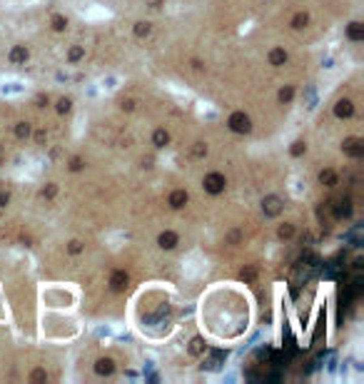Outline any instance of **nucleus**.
Wrapping results in <instances>:
<instances>
[{"mask_svg":"<svg viewBox=\"0 0 364 384\" xmlns=\"http://www.w3.org/2000/svg\"><path fill=\"white\" fill-rule=\"evenodd\" d=\"M279 100H282V102H287V100H292V88L282 90V92H279Z\"/></svg>","mask_w":364,"mask_h":384,"instance_id":"412c9836","label":"nucleus"},{"mask_svg":"<svg viewBox=\"0 0 364 384\" xmlns=\"http://www.w3.org/2000/svg\"><path fill=\"white\" fill-rule=\"evenodd\" d=\"M202 352H205V342L200 337H195L192 344H190V355H202Z\"/></svg>","mask_w":364,"mask_h":384,"instance_id":"9d476101","label":"nucleus"},{"mask_svg":"<svg viewBox=\"0 0 364 384\" xmlns=\"http://www.w3.org/2000/svg\"><path fill=\"white\" fill-rule=\"evenodd\" d=\"M175 242H177V235H175V232H165V235H160V247H162V250H172V247H175Z\"/></svg>","mask_w":364,"mask_h":384,"instance_id":"20e7f679","label":"nucleus"},{"mask_svg":"<svg viewBox=\"0 0 364 384\" xmlns=\"http://www.w3.org/2000/svg\"><path fill=\"white\" fill-rule=\"evenodd\" d=\"M135 32L142 38V35H148L150 32V23H137V28H135Z\"/></svg>","mask_w":364,"mask_h":384,"instance_id":"f3484780","label":"nucleus"},{"mask_svg":"<svg viewBox=\"0 0 364 384\" xmlns=\"http://www.w3.org/2000/svg\"><path fill=\"white\" fill-rule=\"evenodd\" d=\"M110 285H113V290H125V285H127V274L125 272H115L113 274V280H110Z\"/></svg>","mask_w":364,"mask_h":384,"instance_id":"39448f33","label":"nucleus"},{"mask_svg":"<svg viewBox=\"0 0 364 384\" xmlns=\"http://www.w3.org/2000/svg\"><path fill=\"white\" fill-rule=\"evenodd\" d=\"M319 180H322V185L327 182V187H332L334 185V172L332 170H327V172H322V175H319Z\"/></svg>","mask_w":364,"mask_h":384,"instance_id":"ddd939ff","label":"nucleus"},{"mask_svg":"<svg viewBox=\"0 0 364 384\" xmlns=\"http://www.w3.org/2000/svg\"><path fill=\"white\" fill-rule=\"evenodd\" d=\"M304 150V143H295V148H292V155H302Z\"/></svg>","mask_w":364,"mask_h":384,"instance_id":"4be33fe9","label":"nucleus"},{"mask_svg":"<svg viewBox=\"0 0 364 384\" xmlns=\"http://www.w3.org/2000/svg\"><path fill=\"white\" fill-rule=\"evenodd\" d=\"M65 25H67V20H65V18H60V15H58V18H53V28L55 30H62Z\"/></svg>","mask_w":364,"mask_h":384,"instance_id":"aec40b11","label":"nucleus"},{"mask_svg":"<svg viewBox=\"0 0 364 384\" xmlns=\"http://www.w3.org/2000/svg\"><path fill=\"white\" fill-rule=\"evenodd\" d=\"M270 62H272V65L287 62V53H284V50H272V53H270Z\"/></svg>","mask_w":364,"mask_h":384,"instance_id":"1a4fd4ad","label":"nucleus"},{"mask_svg":"<svg viewBox=\"0 0 364 384\" xmlns=\"http://www.w3.org/2000/svg\"><path fill=\"white\" fill-rule=\"evenodd\" d=\"M95 369H97V374H113L115 367H113V359H97V367H95Z\"/></svg>","mask_w":364,"mask_h":384,"instance_id":"0eeeda50","label":"nucleus"},{"mask_svg":"<svg viewBox=\"0 0 364 384\" xmlns=\"http://www.w3.org/2000/svg\"><path fill=\"white\" fill-rule=\"evenodd\" d=\"M349 152H352V155H362V148H359V140H352V143H349Z\"/></svg>","mask_w":364,"mask_h":384,"instance_id":"6ab92c4d","label":"nucleus"},{"mask_svg":"<svg viewBox=\"0 0 364 384\" xmlns=\"http://www.w3.org/2000/svg\"><path fill=\"white\" fill-rule=\"evenodd\" d=\"M307 20H309V18H307L304 13H300V15L292 20V28H304V25H307Z\"/></svg>","mask_w":364,"mask_h":384,"instance_id":"4468645a","label":"nucleus"},{"mask_svg":"<svg viewBox=\"0 0 364 384\" xmlns=\"http://www.w3.org/2000/svg\"><path fill=\"white\" fill-rule=\"evenodd\" d=\"M205 152H207V148H202V143H197V148H195V155H197V157H202Z\"/></svg>","mask_w":364,"mask_h":384,"instance_id":"5701e85b","label":"nucleus"},{"mask_svg":"<svg viewBox=\"0 0 364 384\" xmlns=\"http://www.w3.org/2000/svg\"><path fill=\"white\" fill-rule=\"evenodd\" d=\"M80 165H83V162H80V160H78V157H75V160H72V165H70V167H72V170H80Z\"/></svg>","mask_w":364,"mask_h":384,"instance_id":"a878e982","label":"nucleus"},{"mask_svg":"<svg viewBox=\"0 0 364 384\" xmlns=\"http://www.w3.org/2000/svg\"><path fill=\"white\" fill-rule=\"evenodd\" d=\"M152 140H155V145H157V148H165V145H167V143H170V135H167V132H165V130H157V132H155V137H152Z\"/></svg>","mask_w":364,"mask_h":384,"instance_id":"6e6552de","label":"nucleus"},{"mask_svg":"<svg viewBox=\"0 0 364 384\" xmlns=\"http://www.w3.org/2000/svg\"><path fill=\"white\" fill-rule=\"evenodd\" d=\"M8 205V195H0V207Z\"/></svg>","mask_w":364,"mask_h":384,"instance_id":"cd10ccee","label":"nucleus"},{"mask_svg":"<svg viewBox=\"0 0 364 384\" xmlns=\"http://www.w3.org/2000/svg\"><path fill=\"white\" fill-rule=\"evenodd\" d=\"M15 132H18V137H28V132H30V127H28V122H20Z\"/></svg>","mask_w":364,"mask_h":384,"instance_id":"dca6fc26","label":"nucleus"},{"mask_svg":"<svg viewBox=\"0 0 364 384\" xmlns=\"http://www.w3.org/2000/svg\"><path fill=\"white\" fill-rule=\"evenodd\" d=\"M205 187H207L212 195H217V192H222V190H225V178H222V175H217V172H212V175H207V178H205Z\"/></svg>","mask_w":364,"mask_h":384,"instance_id":"f03ea898","label":"nucleus"},{"mask_svg":"<svg viewBox=\"0 0 364 384\" xmlns=\"http://www.w3.org/2000/svg\"><path fill=\"white\" fill-rule=\"evenodd\" d=\"M25 58H28V50H25V48H15V50L10 53V60H13V62H20V60H25Z\"/></svg>","mask_w":364,"mask_h":384,"instance_id":"9b49d317","label":"nucleus"},{"mask_svg":"<svg viewBox=\"0 0 364 384\" xmlns=\"http://www.w3.org/2000/svg\"><path fill=\"white\" fill-rule=\"evenodd\" d=\"M58 110H60V113H67V110H70V100H67V97H60V100H58Z\"/></svg>","mask_w":364,"mask_h":384,"instance_id":"a211bd4d","label":"nucleus"},{"mask_svg":"<svg viewBox=\"0 0 364 384\" xmlns=\"http://www.w3.org/2000/svg\"><path fill=\"white\" fill-rule=\"evenodd\" d=\"M80 55H83V50H80V48H75V50L70 53V60H78V58H80Z\"/></svg>","mask_w":364,"mask_h":384,"instance_id":"393cba45","label":"nucleus"},{"mask_svg":"<svg viewBox=\"0 0 364 384\" xmlns=\"http://www.w3.org/2000/svg\"><path fill=\"white\" fill-rule=\"evenodd\" d=\"M349 35H352L354 40H359V38H362V25H359V23H352V28H349Z\"/></svg>","mask_w":364,"mask_h":384,"instance_id":"2eb2a0df","label":"nucleus"},{"mask_svg":"<svg viewBox=\"0 0 364 384\" xmlns=\"http://www.w3.org/2000/svg\"><path fill=\"white\" fill-rule=\"evenodd\" d=\"M279 237H292V227H289V225L282 227V230H279Z\"/></svg>","mask_w":364,"mask_h":384,"instance_id":"b1692460","label":"nucleus"},{"mask_svg":"<svg viewBox=\"0 0 364 384\" xmlns=\"http://www.w3.org/2000/svg\"><path fill=\"white\" fill-rule=\"evenodd\" d=\"M334 113H337V118H349V115H352V102H349V100H339Z\"/></svg>","mask_w":364,"mask_h":384,"instance_id":"7ed1b4c3","label":"nucleus"},{"mask_svg":"<svg viewBox=\"0 0 364 384\" xmlns=\"http://www.w3.org/2000/svg\"><path fill=\"white\" fill-rule=\"evenodd\" d=\"M265 210H267V215H277L279 212V200L277 197H267V207Z\"/></svg>","mask_w":364,"mask_h":384,"instance_id":"f8f14e48","label":"nucleus"},{"mask_svg":"<svg viewBox=\"0 0 364 384\" xmlns=\"http://www.w3.org/2000/svg\"><path fill=\"white\" fill-rule=\"evenodd\" d=\"M70 252H80V242H72V245H70Z\"/></svg>","mask_w":364,"mask_h":384,"instance_id":"bb28decb","label":"nucleus"},{"mask_svg":"<svg viewBox=\"0 0 364 384\" xmlns=\"http://www.w3.org/2000/svg\"><path fill=\"white\" fill-rule=\"evenodd\" d=\"M230 127H232L235 132H249V118L242 115V113H235V115L230 118Z\"/></svg>","mask_w":364,"mask_h":384,"instance_id":"f257e3e1","label":"nucleus"},{"mask_svg":"<svg viewBox=\"0 0 364 384\" xmlns=\"http://www.w3.org/2000/svg\"><path fill=\"white\" fill-rule=\"evenodd\" d=\"M187 202V192H182V190H177V192H172L170 195V205L175 207V210H180L182 205Z\"/></svg>","mask_w":364,"mask_h":384,"instance_id":"423d86ee","label":"nucleus"}]
</instances>
